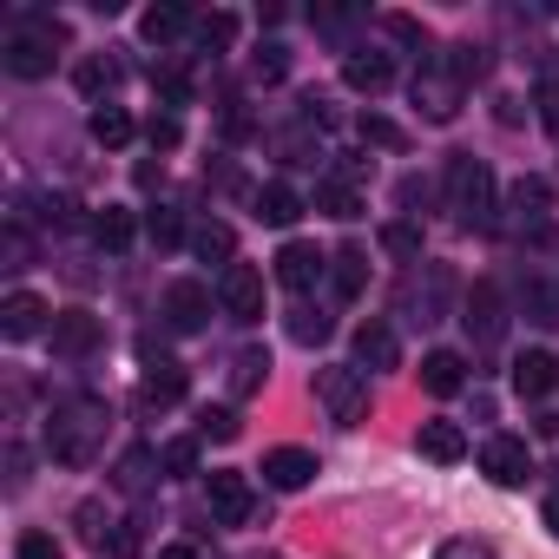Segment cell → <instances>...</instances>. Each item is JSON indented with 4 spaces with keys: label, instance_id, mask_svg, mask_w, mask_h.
Wrapping results in <instances>:
<instances>
[{
    "label": "cell",
    "instance_id": "obj_33",
    "mask_svg": "<svg viewBox=\"0 0 559 559\" xmlns=\"http://www.w3.org/2000/svg\"><path fill=\"white\" fill-rule=\"evenodd\" d=\"M27 263H34V243H27L21 224H8L0 230V270H27Z\"/></svg>",
    "mask_w": 559,
    "mask_h": 559
},
{
    "label": "cell",
    "instance_id": "obj_32",
    "mask_svg": "<svg viewBox=\"0 0 559 559\" xmlns=\"http://www.w3.org/2000/svg\"><path fill=\"white\" fill-rule=\"evenodd\" d=\"M441 297H448V270H428V290L421 284H408V310H421V323H435V310H441Z\"/></svg>",
    "mask_w": 559,
    "mask_h": 559
},
{
    "label": "cell",
    "instance_id": "obj_15",
    "mask_svg": "<svg viewBox=\"0 0 559 559\" xmlns=\"http://www.w3.org/2000/svg\"><path fill=\"white\" fill-rule=\"evenodd\" d=\"M139 402H145V408H178V402H185V369L165 362V356L145 362V376H139Z\"/></svg>",
    "mask_w": 559,
    "mask_h": 559
},
{
    "label": "cell",
    "instance_id": "obj_6",
    "mask_svg": "<svg viewBox=\"0 0 559 559\" xmlns=\"http://www.w3.org/2000/svg\"><path fill=\"white\" fill-rule=\"evenodd\" d=\"M217 304H224V317L257 323V317H263V270H257V263H230V270L217 276Z\"/></svg>",
    "mask_w": 559,
    "mask_h": 559
},
{
    "label": "cell",
    "instance_id": "obj_49",
    "mask_svg": "<svg viewBox=\"0 0 559 559\" xmlns=\"http://www.w3.org/2000/svg\"><path fill=\"white\" fill-rule=\"evenodd\" d=\"M80 533H86V539H93V546H106V526H99V507H93V500H86V507H80Z\"/></svg>",
    "mask_w": 559,
    "mask_h": 559
},
{
    "label": "cell",
    "instance_id": "obj_13",
    "mask_svg": "<svg viewBox=\"0 0 559 559\" xmlns=\"http://www.w3.org/2000/svg\"><path fill=\"white\" fill-rule=\"evenodd\" d=\"M415 106L435 119V126H448L454 112H461V80H448V73H415Z\"/></svg>",
    "mask_w": 559,
    "mask_h": 559
},
{
    "label": "cell",
    "instance_id": "obj_36",
    "mask_svg": "<svg viewBox=\"0 0 559 559\" xmlns=\"http://www.w3.org/2000/svg\"><path fill=\"white\" fill-rule=\"evenodd\" d=\"M145 230H152V243H158V250H171V243H178V237H185V217H178V211H171V204H158V211H152V217H145Z\"/></svg>",
    "mask_w": 559,
    "mask_h": 559
},
{
    "label": "cell",
    "instance_id": "obj_18",
    "mask_svg": "<svg viewBox=\"0 0 559 559\" xmlns=\"http://www.w3.org/2000/svg\"><path fill=\"white\" fill-rule=\"evenodd\" d=\"M552 382H559V362H552L546 349H526V356H513V389H520L526 402H539Z\"/></svg>",
    "mask_w": 559,
    "mask_h": 559
},
{
    "label": "cell",
    "instance_id": "obj_52",
    "mask_svg": "<svg viewBox=\"0 0 559 559\" xmlns=\"http://www.w3.org/2000/svg\"><path fill=\"white\" fill-rule=\"evenodd\" d=\"M546 533L559 539V493H546Z\"/></svg>",
    "mask_w": 559,
    "mask_h": 559
},
{
    "label": "cell",
    "instance_id": "obj_20",
    "mask_svg": "<svg viewBox=\"0 0 559 559\" xmlns=\"http://www.w3.org/2000/svg\"><path fill=\"white\" fill-rule=\"evenodd\" d=\"M461 382H467V362H461L454 349H435V356L421 362V389H428V395H461Z\"/></svg>",
    "mask_w": 559,
    "mask_h": 559
},
{
    "label": "cell",
    "instance_id": "obj_53",
    "mask_svg": "<svg viewBox=\"0 0 559 559\" xmlns=\"http://www.w3.org/2000/svg\"><path fill=\"white\" fill-rule=\"evenodd\" d=\"M158 559H198L191 546H158Z\"/></svg>",
    "mask_w": 559,
    "mask_h": 559
},
{
    "label": "cell",
    "instance_id": "obj_31",
    "mask_svg": "<svg viewBox=\"0 0 559 559\" xmlns=\"http://www.w3.org/2000/svg\"><path fill=\"white\" fill-rule=\"evenodd\" d=\"M263 376H270V356H263V349H243V356L230 362V395H257Z\"/></svg>",
    "mask_w": 559,
    "mask_h": 559
},
{
    "label": "cell",
    "instance_id": "obj_26",
    "mask_svg": "<svg viewBox=\"0 0 559 559\" xmlns=\"http://www.w3.org/2000/svg\"><path fill=\"white\" fill-rule=\"evenodd\" d=\"M139 237V224H132V211H119V204H106V211H93V243L99 250H126Z\"/></svg>",
    "mask_w": 559,
    "mask_h": 559
},
{
    "label": "cell",
    "instance_id": "obj_5",
    "mask_svg": "<svg viewBox=\"0 0 559 559\" xmlns=\"http://www.w3.org/2000/svg\"><path fill=\"white\" fill-rule=\"evenodd\" d=\"M461 323H467V343L474 349H493L507 336V304H500V284H474L467 304H461Z\"/></svg>",
    "mask_w": 559,
    "mask_h": 559
},
{
    "label": "cell",
    "instance_id": "obj_30",
    "mask_svg": "<svg viewBox=\"0 0 559 559\" xmlns=\"http://www.w3.org/2000/svg\"><path fill=\"white\" fill-rule=\"evenodd\" d=\"M546 204H552V185H546V178H520V185H513V211H520V224H539Z\"/></svg>",
    "mask_w": 559,
    "mask_h": 559
},
{
    "label": "cell",
    "instance_id": "obj_39",
    "mask_svg": "<svg viewBox=\"0 0 559 559\" xmlns=\"http://www.w3.org/2000/svg\"><path fill=\"white\" fill-rule=\"evenodd\" d=\"M382 250H389V257H421V230H415V224H389V230H382Z\"/></svg>",
    "mask_w": 559,
    "mask_h": 559
},
{
    "label": "cell",
    "instance_id": "obj_42",
    "mask_svg": "<svg viewBox=\"0 0 559 559\" xmlns=\"http://www.w3.org/2000/svg\"><path fill=\"white\" fill-rule=\"evenodd\" d=\"M362 139H369V145H382V152H402V145H408V139H402V126H389V119H376V112L362 119Z\"/></svg>",
    "mask_w": 559,
    "mask_h": 559
},
{
    "label": "cell",
    "instance_id": "obj_7",
    "mask_svg": "<svg viewBox=\"0 0 559 559\" xmlns=\"http://www.w3.org/2000/svg\"><path fill=\"white\" fill-rule=\"evenodd\" d=\"M480 474H487L493 487H520V480L533 474V454H526V441H513V435H493V441L480 448Z\"/></svg>",
    "mask_w": 559,
    "mask_h": 559
},
{
    "label": "cell",
    "instance_id": "obj_14",
    "mask_svg": "<svg viewBox=\"0 0 559 559\" xmlns=\"http://www.w3.org/2000/svg\"><path fill=\"white\" fill-rule=\"evenodd\" d=\"M204 493H211V513H217L224 526H243V520H250V507H257L243 474H211V480H204Z\"/></svg>",
    "mask_w": 559,
    "mask_h": 559
},
{
    "label": "cell",
    "instance_id": "obj_11",
    "mask_svg": "<svg viewBox=\"0 0 559 559\" xmlns=\"http://www.w3.org/2000/svg\"><path fill=\"white\" fill-rule=\"evenodd\" d=\"M310 474H317V454H310V448H270V454H263V480H270L276 493L310 487Z\"/></svg>",
    "mask_w": 559,
    "mask_h": 559
},
{
    "label": "cell",
    "instance_id": "obj_21",
    "mask_svg": "<svg viewBox=\"0 0 559 559\" xmlns=\"http://www.w3.org/2000/svg\"><path fill=\"white\" fill-rule=\"evenodd\" d=\"M415 448H421L428 461H441V467H448V461H461V454H467V435H461L454 421H421Z\"/></svg>",
    "mask_w": 559,
    "mask_h": 559
},
{
    "label": "cell",
    "instance_id": "obj_43",
    "mask_svg": "<svg viewBox=\"0 0 559 559\" xmlns=\"http://www.w3.org/2000/svg\"><path fill=\"white\" fill-rule=\"evenodd\" d=\"M382 27H389V34H395V40H402V47H428V27H421V21H415V14H389V21H382Z\"/></svg>",
    "mask_w": 559,
    "mask_h": 559
},
{
    "label": "cell",
    "instance_id": "obj_34",
    "mask_svg": "<svg viewBox=\"0 0 559 559\" xmlns=\"http://www.w3.org/2000/svg\"><path fill=\"white\" fill-rule=\"evenodd\" d=\"M230 40H237V21H230V14H204V21H198V47H204V53H224Z\"/></svg>",
    "mask_w": 559,
    "mask_h": 559
},
{
    "label": "cell",
    "instance_id": "obj_2",
    "mask_svg": "<svg viewBox=\"0 0 559 559\" xmlns=\"http://www.w3.org/2000/svg\"><path fill=\"white\" fill-rule=\"evenodd\" d=\"M448 211H454L467 230H487V224H493V171H487L474 152H454V158H448Z\"/></svg>",
    "mask_w": 559,
    "mask_h": 559
},
{
    "label": "cell",
    "instance_id": "obj_24",
    "mask_svg": "<svg viewBox=\"0 0 559 559\" xmlns=\"http://www.w3.org/2000/svg\"><path fill=\"white\" fill-rule=\"evenodd\" d=\"M257 217L284 230V224H297V217H304V198H297L290 185H263V191H257Z\"/></svg>",
    "mask_w": 559,
    "mask_h": 559
},
{
    "label": "cell",
    "instance_id": "obj_17",
    "mask_svg": "<svg viewBox=\"0 0 559 559\" xmlns=\"http://www.w3.org/2000/svg\"><path fill=\"white\" fill-rule=\"evenodd\" d=\"M356 362H362V369H395V362H402L395 330H389V323H362V330H356Z\"/></svg>",
    "mask_w": 559,
    "mask_h": 559
},
{
    "label": "cell",
    "instance_id": "obj_35",
    "mask_svg": "<svg viewBox=\"0 0 559 559\" xmlns=\"http://www.w3.org/2000/svg\"><path fill=\"white\" fill-rule=\"evenodd\" d=\"M112 80H119V67H112V60H99V53H93V60H80V93H93V99H99V93H112Z\"/></svg>",
    "mask_w": 559,
    "mask_h": 559
},
{
    "label": "cell",
    "instance_id": "obj_4",
    "mask_svg": "<svg viewBox=\"0 0 559 559\" xmlns=\"http://www.w3.org/2000/svg\"><path fill=\"white\" fill-rule=\"evenodd\" d=\"M317 402H323V415H330V421L356 428V421H362V408H369V382H362V369H349V362L317 369Z\"/></svg>",
    "mask_w": 559,
    "mask_h": 559
},
{
    "label": "cell",
    "instance_id": "obj_41",
    "mask_svg": "<svg viewBox=\"0 0 559 559\" xmlns=\"http://www.w3.org/2000/svg\"><path fill=\"white\" fill-rule=\"evenodd\" d=\"M152 86H158V99H165V106H185V99H191V80H185L178 67H165V73H152Z\"/></svg>",
    "mask_w": 559,
    "mask_h": 559
},
{
    "label": "cell",
    "instance_id": "obj_19",
    "mask_svg": "<svg viewBox=\"0 0 559 559\" xmlns=\"http://www.w3.org/2000/svg\"><path fill=\"white\" fill-rule=\"evenodd\" d=\"M343 80H349V93H382L395 80V60L389 53H349L343 60Z\"/></svg>",
    "mask_w": 559,
    "mask_h": 559
},
{
    "label": "cell",
    "instance_id": "obj_22",
    "mask_svg": "<svg viewBox=\"0 0 559 559\" xmlns=\"http://www.w3.org/2000/svg\"><path fill=\"white\" fill-rule=\"evenodd\" d=\"M185 27H191V14H185V8H171V0H158V8H145V14H139V34H145L152 47H171Z\"/></svg>",
    "mask_w": 559,
    "mask_h": 559
},
{
    "label": "cell",
    "instance_id": "obj_25",
    "mask_svg": "<svg viewBox=\"0 0 559 559\" xmlns=\"http://www.w3.org/2000/svg\"><path fill=\"white\" fill-rule=\"evenodd\" d=\"M93 145H106V152H119V145H132V112L126 106H93Z\"/></svg>",
    "mask_w": 559,
    "mask_h": 559
},
{
    "label": "cell",
    "instance_id": "obj_46",
    "mask_svg": "<svg viewBox=\"0 0 559 559\" xmlns=\"http://www.w3.org/2000/svg\"><path fill=\"white\" fill-rule=\"evenodd\" d=\"M487 73V53L480 47H454V80H480Z\"/></svg>",
    "mask_w": 559,
    "mask_h": 559
},
{
    "label": "cell",
    "instance_id": "obj_51",
    "mask_svg": "<svg viewBox=\"0 0 559 559\" xmlns=\"http://www.w3.org/2000/svg\"><path fill=\"white\" fill-rule=\"evenodd\" d=\"M27 480V448H8V487H21Z\"/></svg>",
    "mask_w": 559,
    "mask_h": 559
},
{
    "label": "cell",
    "instance_id": "obj_8",
    "mask_svg": "<svg viewBox=\"0 0 559 559\" xmlns=\"http://www.w3.org/2000/svg\"><path fill=\"white\" fill-rule=\"evenodd\" d=\"M165 323H171V330H185V336L211 323V290L198 284V276H178V284L165 290Z\"/></svg>",
    "mask_w": 559,
    "mask_h": 559
},
{
    "label": "cell",
    "instance_id": "obj_28",
    "mask_svg": "<svg viewBox=\"0 0 559 559\" xmlns=\"http://www.w3.org/2000/svg\"><path fill=\"white\" fill-rule=\"evenodd\" d=\"M330 263H336V270H330V276H336V297H343V304H349V297H362V284H369V257L349 243V250H336Z\"/></svg>",
    "mask_w": 559,
    "mask_h": 559
},
{
    "label": "cell",
    "instance_id": "obj_48",
    "mask_svg": "<svg viewBox=\"0 0 559 559\" xmlns=\"http://www.w3.org/2000/svg\"><path fill=\"white\" fill-rule=\"evenodd\" d=\"M284 73H290V53L284 47H263L257 53V80H284Z\"/></svg>",
    "mask_w": 559,
    "mask_h": 559
},
{
    "label": "cell",
    "instance_id": "obj_1",
    "mask_svg": "<svg viewBox=\"0 0 559 559\" xmlns=\"http://www.w3.org/2000/svg\"><path fill=\"white\" fill-rule=\"evenodd\" d=\"M106 402L99 395H73V402H60L53 408V421H47V454L53 461H67V467H86L93 454H99V441H106Z\"/></svg>",
    "mask_w": 559,
    "mask_h": 559
},
{
    "label": "cell",
    "instance_id": "obj_47",
    "mask_svg": "<svg viewBox=\"0 0 559 559\" xmlns=\"http://www.w3.org/2000/svg\"><path fill=\"white\" fill-rule=\"evenodd\" d=\"M435 559H493V546H487V539H448Z\"/></svg>",
    "mask_w": 559,
    "mask_h": 559
},
{
    "label": "cell",
    "instance_id": "obj_23",
    "mask_svg": "<svg viewBox=\"0 0 559 559\" xmlns=\"http://www.w3.org/2000/svg\"><path fill=\"white\" fill-rule=\"evenodd\" d=\"M191 250H198L204 263H224V270H230V263H237V230L211 217V224H198V230H191Z\"/></svg>",
    "mask_w": 559,
    "mask_h": 559
},
{
    "label": "cell",
    "instance_id": "obj_16",
    "mask_svg": "<svg viewBox=\"0 0 559 559\" xmlns=\"http://www.w3.org/2000/svg\"><path fill=\"white\" fill-rule=\"evenodd\" d=\"M520 317L539 330H559V276H526L520 284Z\"/></svg>",
    "mask_w": 559,
    "mask_h": 559
},
{
    "label": "cell",
    "instance_id": "obj_50",
    "mask_svg": "<svg viewBox=\"0 0 559 559\" xmlns=\"http://www.w3.org/2000/svg\"><path fill=\"white\" fill-rule=\"evenodd\" d=\"M349 21H356V14H349V8H323V14H317V27H330V34H343V27H349Z\"/></svg>",
    "mask_w": 559,
    "mask_h": 559
},
{
    "label": "cell",
    "instance_id": "obj_37",
    "mask_svg": "<svg viewBox=\"0 0 559 559\" xmlns=\"http://www.w3.org/2000/svg\"><path fill=\"white\" fill-rule=\"evenodd\" d=\"M198 435H204V441H237L243 421H237L230 408H204V415H198Z\"/></svg>",
    "mask_w": 559,
    "mask_h": 559
},
{
    "label": "cell",
    "instance_id": "obj_27",
    "mask_svg": "<svg viewBox=\"0 0 559 559\" xmlns=\"http://www.w3.org/2000/svg\"><path fill=\"white\" fill-rule=\"evenodd\" d=\"M152 467H165V461H158L152 448H132V454L112 467V487H119V493H145V487H152Z\"/></svg>",
    "mask_w": 559,
    "mask_h": 559
},
{
    "label": "cell",
    "instance_id": "obj_45",
    "mask_svg": "<svg viewBox=\"0 0 559 559\" xmlns=\"http://www.w3.org/2000/svg\"><path fill=\"white\" fill-rule=\"evenodd\" d=\"M145 139H152V152H171V145L185 139V126H178V119L165 112V119H152V126H145Z\"/></svg>",
    "mask_w": 559,
    "mask_h": 559
},
{
    "label": "cell",
    "instance_id": "obj_9",
    "mask_svg": "<svg viewBox=\"0 0 559 559\" xmlns=\"http://www.w3.org/2000/svg\"><path fill=\"white\" fill-rule=\"evenodd\" d=\"M323 270H330V257L317 243H304V237H290L284 250H276V284H284V290H310Z\"/></svg>",
    "mask_w": 559,
    "mask_h": 559
},
{
    "label": "cell",
    "instance_id": "obj_44",
    "mask_svg": "<svg viewBox=\"0 0 559 559\" xmlns=\"http://www.w3.org/2000/svg\"><path fill=\"white\" fill-rule=\"evenodd\" d=\"M14 559H67V552H60L53 533H21V552H14Z\"/></svg>",
    "mask_w": 559,
    "mask_h": 559
},
{
    "label": "cell",
    "instance_id": "obj_3",
    "mask_svg": "<svg viewBox=\"0 0 559 559\" xmlns=\"http://www.w3.org/2000/svg\"><path fill=\"white\" fill-rule=\"evenodd\" d=\"M53 47H60V27H53V21H27V27L8 34L0 60H8L14 80H47V73H53Z\"/></svg>",
    "mask_w": 559,
    "mask_h": 559
},
{
    "label": "cell",
    "instance_id": "obj_12",
    "mask_svg": "<svg viewBox=\"0 0 559 559\" xmlns=\"http://www.w3.org/2000/svg\"><path fill=\"white\" fill-rule=\"evenodd\" d=\"M47 336H53V356H93L106 330H99V317H86V310H60Z\"/></svg>",
    "mask_w": 559,
    "mask_h": 559
},
{
    "label": "cell",
    "instance_id": "obj_10",
    "mask_svg": "<svg viewBox=\"0 0 559 559\" xmlns=\"http://www.w3.org/2000/svg\"><path fill=\"white\" fill-rule=\"evenodd\" d=\"M47 317H60V310H47L34 290H14L8 304H0V336L8 343H27V336H40V330H53Z\"/></svg>",
    "mask_w": 559,
    "mask_h": 559
},
{
    "label": "cell",
    "instance_id": "obj_40",
    "mask_svg": "<svg viewBox=\"0 0 559 559\" xmlns=\"http://www.w3.org/2000/svg\"><path fill=\"white\" fill-rule=\"evenodd\" d=\"M158 461H165V474H198V441H165Z\"/></svg>",
    "mask_w": 559,
    "mask_h": 559
},
{
    "label": "cell",
    "instance_id": "obj_38",
    "mask_svg": "<svg viewBox=\"0 0 559 559\" xmlns=\"http://www.w3.org/2000/svg\"><path fill=\"white\" fill-rule=\"evenodd\" d=\"M290 336H297V343H323V336H330V317L304 304V310H290Z\"/></svg>",
    "mask_w": 559,
    "mask_h": 559
},
{
    "label": "cell",
    "instance_id": "obj_29",
    "mask_svg": "<svg viewBox=\"0 0 559 559\" xmlns=\"http://www.w3.org/2000/svg\"><path fill=\"white\" fill-rule=\"evenodd\" d=\"M317 204H323L330 217H362V191H356L349 178H323V185H317Z\"/></svg>",
    "mask_w": 559,
    "mask_h": 559
}]
</instances>
